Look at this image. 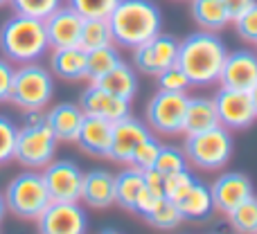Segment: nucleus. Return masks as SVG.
<instances>
[{"label":"nucleus","mask_w":257,"mask_h":234,"mask_svg":"<svg viewBox=\"0 0 257 234\" xmlns=\"http://www.w3.org/2000/svg\"><path fill=\"white\" fill-rule=\"evenodd\" d=\"M226 57L228 50L223 41L214 32L201 30L178 43L176 66L190 79L192 86H210L219 81Z\"/></svg>","instance_id":"f257e3e1"},{"label":"nucleus","mask_w":257,"mask_h":234,"mask_svg":"<svg viewBox=\"0 0 257 234\" xmlns=\"http://www.w3.org/2000/svg\"><path fill=\"white\" fill-rule=\"evenodd\" d=\"M113 43L136 50L160 34L163 14L151 0H120L108 16Z\"/></svg>","instance_id":"f03ea898"},{"label":"nucleus","mask_w":257,"mask_h":234,"mask_svg":"<svg viewBox=\"0 0 257 234\" xmlns=\"http://www.w3.org/2000/svg\"><path fill=\"white\" fill-rule=\"evenodd\" d=\"M50 50L45 23L39 18L18 16L14 14L0 27V52L7 61L16 63H34Z\"/></svg>","instance_id":"7ed1b4c3"},{"label":"nucleus","mask_w":257,"mask_h":234,"mask_svg":"<svg viewBox=\"0 0 257 234\" xmlns=\"http://www.w3.org/2000/svg\"><path fill=\"white\" fill-rule=\"evenodd\" d=\"M50 203H52V198L48 194L43 173H39L36 169L18 173L7 185V191H5V205H7V209L12 214H16L18 218H27V221L39 218L41 212Z\"/></svg>","instance_id":"20e7f679"},{"label":"nucleus","mask_w":257,"mask_h":234,"mask_svg":"<svg viewBox=\"0 0 257 234\" xmlns=\"http://www.w3.org/2000/svg\"><path fill=\"white\" fill-rule=\"evenodd\" d=\"M54 81L45 68L39 63H23L18 70H14L12 81V97L9 102L16 104L23 111H39L52 102Z\"/></svg>","instance_id":"39448f33"},{"label":"nucleus","mask_w":257,"mask_h":234,"mask_svg":"<svg viewBox=\"0 0 257 234\" xmlns=\"http://www.w3.org/2000/svg\"><path fill=\"white\" fill-rule=\"evenodd\" d=\"M232 155V137L226 126H214L208 131L187 135L185 140V158L199 169H219Z\"/></svg>","instance_id":"423d86ee"},{"label":"nucleus","mask_w":257,"mask_h":234,"mask_svg":"<svg viewBox=\"0 0 257 234\" xmlns=\"http://www.w3.org/2000/svg\"><path fill=\"white\" fill-rule=\"evenodd\" d=\"M57 137L50 131L48 124L36 128L21 126L18 128V140L16 151H14V160L21 162L27 169H45L54 158L57 151Z\"/></svg>","instance_id":"0eeeda50"},{"label":"nucleus","mask_w":257,"mask_h":234,"mask_svg":"<svg viewBox=\"0 0 257 234\" xmlns=\"http://www.w3.org/2000/svg\"><path fill=\"white\" fill-rule=\"evenodd\" d=\"M187 95L185 93H167V90H158L147 104V122L151 128L167 135H176L183 133V122H185L187 111Z\"/></svg>","instance_id":"6e6552de"},{"label":"nucleus","mask_w":257,"mask_h":234,"mask_svg":"<svg viewBox=\"0 0 257 234\" xmlns=\"http://www.w3.org/2000/svg\"><path fill=\"white\" fill-rule=\"evenodd\" d=\"M39 232L41 234H86L88 232V218L79 203H63L52 200L41 212Z\"/></svg>","instance_id":"1a4fd4ad"},{"label":"nucleus","mask_w":257,"mask_h":234,"mask_svg":"<svg viewBox=\"0 0 257 234\" xmlns=\"http://www.w3.org/2000/svg\"><path fill=\"white\" fill-rule=\"evenodd\" d=\"M178 41L169 34H158L151 41L133 50V63L145 75H163L172 66H176Z\"/></svg>","instance_id":"9d476101"},{"label":"nucleus","mask_w":257,"mask_h":234,"mask_svg":"<svg viewBox=\"0 0 257 234\" xmlns=\"http://www.w3.org/2000/svg\"><path fill=\"white\" fill-rule=\"evenodd\" d=\"M43 180L52 200L63 203H77L81 200V185H84V171L70 160L50 162L43 169Z\"/></svg>","instance_id":"9b49d317"},{"label":"nucleus","mask_w":257,"mask_h":234,"mask_svg":"<svg viewBox=\"0 0 257 234\" xmlns=\"http://www.w3.org/2000/svg\"><path fill=\"white\" fill-rule=\"evenodd\" d=\"M214 106H217L219 124L226 128H248L257 119L253 99L241 90L221 88L214 95Z\"/></svg>","instance_id":"f8f14e48"},{"label":"nucleus","mask_w":257,"mask_h":234,"mask_svg":"<svg viewBox=\"0 0 257 234\" xmlns=\"http://www.w3.org/2000/svg\"><path fill=\"white\" fill-rule=\"evenodd\" d=\"M219 84H221V88L248 93L257 84V54L248 52V50L230 52L226 57V61H223Z\"/></svg>","instance_id":"ddd939ff"},{"label":"nucleus","mask_w":257,"mask_h":234,"mask_svg":"<svg viewBox=\"0 0 257 234\" xmlns=\"http://www.w3.org/2000/svg\"><path fill=\"white\" fill-rule=\"evenodd\" d=\"M45 34H48V43L52 50H61V48H75L79 45L81 39V27H84V16L68 7H59L52 16L45 18Z\"/></svg>","instance_id":"4468645a"},{"label":"nucleus","mask_w":257,"mask_h":234,"mask_svg":"<svg viewBox=\"0 0 257 234\" xmlns=\"http://www.w3.org/2000/svg\"><path fill=\"white\" fill-rule=\"evenodd\" d=\"M212 191V203L219 212L230 214L235 207H239L244 200H248L253 194V182L246 173L239 171H228L223 176H219L214 180V185L210 187Z\"/></svg>","instance_id":"2eb2a0df"},{"label":"nucleus","mask_w":257,"mask_h":234,"mask_svg":"<svg viewBox=\"0 0 257 234\" xmlns=\"http://www.w3.org/2000/svg\"><path fill=\"white\" fill-rule=\"evenodd\" d=\"M149 128L136 117H124L120 122H113V140H111V153L108 158L115 162L131 164L133 153L138 151V146L149 137Z\"/></svg>","instance_id":"dca6fc26"},{"label":"nucleus","mask_w":257,"mask_h":234,"mask_svg":"<svg viewBox=\"0 0 257 234\" xmlns=\"http://www.w3.org/2000/svg\"><path fill=\"white\" fill-rule=\"evenodd\" d=\"M79 106L86 115L104 117V119H108V122H120V119L128 117V102L126 99L115 97V95L106 93V90H102L95 84H90L88 88L81 93Z\"/></svg>","instance_id":"f3484780"},{"label":"nucleus","mask_w":257,"mask_h":234,"mask_svg":"<svg viewBox=\"0 0 257 234\" xmlns=\"http://www.w3.org/2000/svg\"><path fill=\"white\" fill-rule=\"evenodd\" d=\"M111 140H113V122H108L104 117H95V115L84 117L77 142H79V146L86 153L95 155V158H108Z\"/></svg>","instance_id":"a211bd4d"},{"label":"nucleus","mask_w":257,"mask_h":234,"mask_svg":"<svg viewBox=\"0 0 257 234\" xmlns=\"http://www.w3.org/2000/svg\"><path fill=\"white\" fill-rule=\"evenodd\" d=\"M81 200L90 207L104 209L115 203V176L106 169H93L84 173V185H81Z\"/></svg>","instance_id":"6ab92c4d"},{"label":"nucleus","mask_w":257,"mask_h":234,"mask_svg":"<svg viewBox=\"0 0 257 234\" xmlns=\"http://www.w3.org/2000/svg\"><path fill=\"white\" fill-rule=\"evenodd\" d=\"M86 113L77 104H57L52 111H48V126L54 137L61 142H77L79 128L84 124Z\"/></svg>","instance_id":"aec40b11"},{"label":"nucleus","mask_w":257,"mask_h":234,"mask_svg":"<svg viewBox=\"0 0 257 234\" xmlns=\"http://www.w3.org/2000/svg\"><path fill=\"white\" fill-rule=\"evenodd\" d=\"M174 203H176L178 212L183 214V218H190V221L208 218L214 209L212 191H210V187H205L201 180L192 182L190 189H187L183 196H178Z\"/></svg>","instance_id":"412c9836"},{"label":"nucleus","mask_w":257,"mask_h":234,"mask_svg":"<svg viewBox=\"0 0 257 234\" xmlns=\"http://www.w3.org/2000/svg\"><path fill=\"white\" fill-rule=\"evenodd\" d=\"M219 126V115L214 99L208 97H190L187 99L185 122H183V133L194 135V133L208 131V128Z\"/></svg>","instance_id":"4be33fe9"},{"label":"nucleus","mask_w":257,"mask_h":234,"mask_svg":"<svg viewBox=\"0 0 257 234\" xmlns=\"http://www.w3.org/2000/svg\"><path fill=\"white\" fill-rule=\"evenodd\" d=\"M93 84L99 86L102 90H106V93L115 95V97L126 99V102H131L133 95H136V90H138L136 75H133V70L126 66L124 61H120L113 70H108L106 75H102L99 79H95Z\"/></svg>","instance_id":"5701e85b"},{"label":"nucleus","mask_w":257,"mask_h":234,"mask_svg":"<svg viewBox=\"0 0 257 234\" xmlns=\"http://www.w3.org/2000/svg\"><path fill=\"white\" fill-rule=\"evenodd\" d=\"M145 189V171L138 167H128L115 176V203L120 207L136 212V203Z\"/></svg>","instance_id":"b1692460"},{"label":"nucleus","mask_w":257,"mask_h":234,"mask_svg":"<svg viewBox=\"0 0 257 234\" xmlns=\"http://www.w3.org/2000/svg\"><path fill=\"white\" fill-rule=\"evenodd\" d=\"M52 72L61 79H84L86 77V50L79 45L75 48H61L52 52Z\"/></svg>","instance_id":"393cba45"},{"label":"nucleus","mask_w":257,"mask_h":234,"mask_svg":"<svg viewBox=\"0 0 257 234\" xmlns=\"http://www.w3.org/2000/svg\"><path fill=\"white\" fill-rule=\"evenodd\" d=\"M190 9L196 25L205 32H219L230 23L223 0H192Z\"/></svg>","instance_id":"a878e982"},{"label":"nucleus","mask_w":257,"mask_h":234,"mask_svg":"<svg viewBox=\"0 0 257 234\" xmlns=\"http://www.w3.org/2000/svg\"><path fill=\"white\" fill-rule=\"evenodd\" d=\"M104 45H113V32L108 25V18H84L79 48L90 52V50L104 48Z\"/></svg>","instance_id":"bb28decb"},{"label":"nucleus","mask_w":257,"mask_h":234,"mask_svg":"<svg viewBox=\"0 0 257 234\" xmlns=\"http://www.w3.org/2000/svg\"><path fill=\"white\" fill-rule=\"evenodd\" d=\"M120 52H117L113 45H104V48H97V50H90L86 52V77L90 81L99 79L102 75H106L108 70L120 63Z\"/></svg>","instance_id":"cd10ccee"},{"label":"nucleus","mask_w":257,"mask_h":234,"mask_svg":"<svg viewBox=\"0 0 257 234\" xmlns=\"http://www.w3.org/2000/svg\"><path fill=\"white\" fill-rule=\"evenodd\" d=\"M145 218L154 227H158V230H174L176 225H181L183 214L178 212V207H176V203H174V200H169L167 196H163V198L154 205V209H151Z\"/></svg>","instance_id":"c85d7f7f"},{"label":"nucleus","mask_w":257,"mask_h":234,"mask_svg":"<svg viewBox=\"0 0 257 234\" xmlns=\"http://www.w3.org/2000/svg\"><path fill=\"white\" fill-rule=\"evenodd\" d=\"M228 223L232 225V230L239 234H257V198L250 196L248 200L235 207L228 214Z\"/></svg>","instance_id":"c756f323"},{"label":"nucleus","mask_w":257,"mask_h":234,"mask_svg":"<svg viewBox=\"0 0 257 234\" xmlns=\"http://www.w3.org/2000/svg\"><path fill=\"white\" fill-rule=\"evenodd\" d=\"M63 0H9L14 14L18 16H30V18H39L45 21L48 16H52Z\"/></svg>","instance_id":"7c9ffc66"},{"label":"nucleus","mask_w":257,"mask_h":234,"mask_svg":"<svg viewBox=\"0 0 257 234\" xmlns=\"http://www.w3.org/2000/svg\"><path fill=\"white\" fill-rule=\"evenodd\" d=\"M187 158L185 151L176 149V146H160V153L156 158L154 169H158L163 176H169V173H176L181 169H187Z\"/></svg>","instance_id":"2f4dec72"},{"label":"nucleus","mask_w":257,"mask_h":234,"mask_svg":"<svg viewBox=\"0 0 257 234\" xmlns=\"http://www.w3.org/2000/svg\"><path fill=\"white\" fill-rule=\"evenodd\" d=\"M120 0H68L72 9L84 18H108Z\"/></svg>","instance_id":"473e14b6"},{"label":"nucleus","mask_w":257,"mask_h":234,"mask_svg":"<svg viewBox=\"0 0 257 234\" xmlns=\"http://www.w3.org/2000/svg\"><path fill=\"white\" fill-rule=\"evenodd\" d=\"M18 140V128L9 117L0 115V164H7L14 160Z\"/></svg>","instance_id":"72a5a7b5"},{"label":"nucleus","mask_w":257,"mask_h":234,"mask_svg":"<svg viewBox=\"0 0 257 234\" xmlns=\"http://www.w3.org/2000/svg\"><path fill=\"white\" fill-rule=\"evenodd\" d=\"M194 180H196V178L192 176L187 169H181V171H176V173H169V176H165L163 191H165V196H167L169 200H176L178 196H183L187 189H190V185Z\"/></svg>","instance_id":"f704fd0d"},{"label":"nucleus","mask_w":257,"mask_h":234,"mask_svg":"<svg viewBox=\"0 0 257 234\" xmlns=\"http://www.w3.org/2000/svg\"><path fill=\"white\" fill-rule=\"evenodd\" d=\"M160 146H163V144H160L154 135H149L140 146H138L136 153H133L131 164H133V167H138V169H142V171H145V169H151L156 164L158 153H160Z\"/></svg>","instance_id":"c9c22d12"},{"label":"nucleus","mask_w":257,"mask_h":234,"mask_svg":"<svg viewBox=\"0 0 257 234\" xmlns=\"http://www.w3.org/2000/svg\"><path fill=\"white\" fill-rule=\"evenodd\" d=\"M190 86V79L183 75V70L178 66H172L163 75H158V88L167 90V93H187Z\"/></svg>","instance_id":"e433bc0d"},{"label":"nucleus","mask_w":257,"mask_h":234,"mask_svg":"<svg viewBox=\"0 0 257 234\" xmlns=\"http://www.w3.org/2000/svg\"><path fill=\"white\" fill-rule=\"evenodd\" d=\"M235 27L241 39L257 43V3L250 9H246L239 18H235Z\"/></svg>","instance_id":"4c0bfd02"},{"label":"nucleus","mask_w":257,"mask_h":234,"mask_svg":"<svg viewBox=\"0 0 257 234\" xmlns=\"http://www.w3.org/2000/svg\"><path fill=\"white\" fill-rule=\"evenodd\" d=\"M12 81H14V68L7 59H0V104L9 102L12 97Z\"/></svg>","instance_id":"58836bf2"},{"label":"nucleus","mask_w":257,"mask_h":234,"mask_svg":"<svg viewBox=\"0 0 257 234\" xmlns=\"http://www.w3.org/2000/svg\"><path fill=\"white\" fill-rule=\"evenodd\" d=\"M163 182H165V176L158 171V169H145V187L156 196H165L163 191Z\"/></svg>","instance_id":"ea45409f"},{"label":"nucleus","mask_w":257,"mask_h":234,"mask_svg":"<svg viewBox=\"0 0 257 234\" xmlns=\"http://www.w3.org/2000/svg\"><path fill=\"white\" fill-rule=\"evenodd\" d=\"M163 198V196H156V194H151L149 189H142V194H140V198H138V203H136V212L138 214H142V216H147V214L154 209V205L158 203V200Z\"/></svg>","instance_id":"a19ab883"},{"label":"nucleus","mask_w":257,"mask_h":234,"mask_svg":"<svg viewBox=\"0 0 257 234\" xmlns=\"http://www.w3.org/2000/svg\"><path fill=\"white\" fill-rule=\"evenodd\" d=\"M257 0H223V5H226V12L228 16H230V21H235V18H239L241 14L246 12V9H250Z\"/></svg>","instance_id":"79ce46f5"},{"label":"nucleus","mask_w":257,"mask_h":234,"mask_svg":"<svg viewBox=\"0 0 257 234\" xmlns=\"http://www.w3.org/2000/svg\"><path fill=\"white\" fill-rule=\"evenodd\" d=\"M43 124H48V113L43 108H39V111H23V126L36 128V126H43Z\"/></svg>","instance_id":"37998d69"},{"label":"nucleus","mask_w":257,"mask_h":234,"mask_svg":"<svg viewBox=\"0 0 257 234\" xmlns=\"http://www.w3.org/2000/svg\"><path fill=\"white\" fill-rule=\"evenodd\" d=\"M248 95H250V99H253V106H255V113H257V84L248 90Z\"/></svg>","instance_id":"c03bdc74"},{"label":"nucleus","mask_w":257,"mask_h":234,"mask_svg":"<svg viewBox=\"0 0 257 234\" xmlns=\"http://www.w3.org/2000/svg\"><path fill=\"white\" fill-rule=\"evenodd\" d=\"M5 209H7V205H5V194H0V218L5 216Z\"/></svg>","instance_id":"a18cd8bd"},{"label":"nucleus","mask_w":257,"mask_h":234,"mask_svg":"<svg viewBox=\"0 0 257 234\" xmlns=\"http://www.w3.org/2000/svg\"><path fill=\"white\" fill-rule=\"evenodd\" d=\"M102 234H120V232H115V230H104Z\"/></svg>","instance_id":"49530a36"},{"label":"nucleus","mask_w":257,"mask_h":234,"mask_svg":"<svg viewBox=\"0 0 257 234\" xmlns=\"http://www.w3.org/2000/svg\"><path fill=\"white\" fill-rule=\"evenodd\" d=\"M9 3V0H0V7H3V5H7Z\"/></svg>","instance_id":"de8ad7c7"}]
</instances>
